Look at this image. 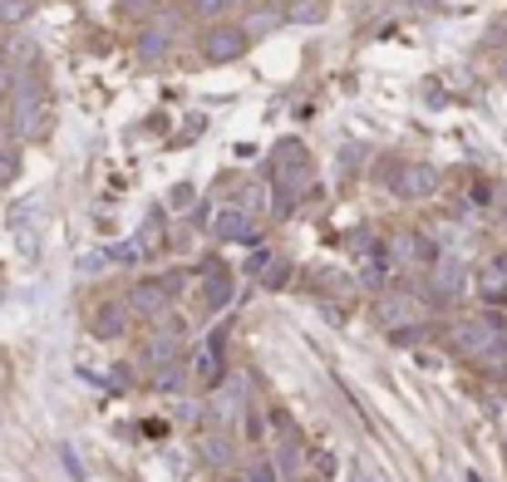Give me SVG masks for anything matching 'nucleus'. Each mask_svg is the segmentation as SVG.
<instances>
[{
	"mask_svg": "<svg viewBox=\"0 0 507 482\" xmlns=\"http://www.w3.org/2000/svg\"><path fill=\"white\" fill-rule=\"evenodd\" d=\"M498 340H507L498 316H468V320L453 330V345L463 349V355H482V349H492Z\"/></svg>",
	"mask_w": 507,
	"mask_h": 482,
	"instance_id": "1",
	"label": "nucleus"
},
{
	"mask_svg": "<svg viewBox=\"0 0 507 482\" xmlns=\"http://www.w3.org/2000/svg\"><path fill=\"white\" fill-rule=\"evenodd\" d=\"M222 345H227V335L217 330V335H208V345L198 349V359H192V379H198V384H217V379H222Z\"/></svg>",
	"mask_w": 507,
	"mask_h": 482,
	"instance_id": "2",
	"label": "nucleus"
},
{
	"mask_svg": "<svg viewBox=\"0 0 507 482\" xmlns=\"http://www.w3.org/2000/svg\"><path fill=\"white\" fill-rule=\"evenodd\" d=\"M429 286H433V296H439V300H458V296H463V286H468V271L458 266V261H439L433 276H429Z\"/></svg>",
	"mask_w": 507,
	"mask_h": 482,
	"instance_id": "3",
	"label": "nucleus"
},
{
	"mask_svg": "<svg viewBox=\"0 0 507 482\" xmlns=\"http://www.w3.org/2000/svg\"><path fill=\"white\" fill-rule=\"evenodd\" d=\"M400 197H429L433 187H439V173L433 167H424V163H409V167H400Z\"/></svg>",
	"mask_w": 507,
	"mask_h": 482,
	"instance_id": "4",
	"label": "nucleus"
},
{
	"mask_svg": "<svg viewBox=\"0 0 507 482\" xmlns=\"http://www.w3.org/2000/svg\"><path fill=\"white\" fill-rule=\"evenodd\" d=\"M241 50H247V30H212L208 40H202V55L217 59V65H222V59H237Z\"/></svg>",
	"mask_w": 507,
	"mask_h": 482,
	"instance_id": "5",
	"label": "nucleus"
},
{
	"mask_svg": "<svg viewBox=\"0 0 507 482\" xmlns=\"http://www.w3.org/2000/svg\"><path fill=\"white\" fill-rule=\"evenodd\" d=\"M217 236H227V241H251V216L241 212V207H222L217 212V226H212Z\"/></svg>",
	"mask_w": 507,
	"mask_h": 482,
	"instance_id": "6",
	"label": "nucleus"
},
{
	"mask_svg": "<svg viewBox=\"0 0 507 482\" xmlns=\"http://www.w3.org/2000/svg\"><path fill=\"white\" fill-rule=\"evenodd\" d=\"M202 300H208V310H222L227 300H232V276H227V271H208V281H202Z\"/></svg>",
	"mask_w": 507,
	"mask_h": 482,
	"instance_id": "7",
	"label": "nucleus"
},
{
	"mask_svg": "<svg viewBox=\"0 0 507 482\" xmlns=\"http://www.w3.org/2000/svg\"><path fill=\"white\" fill-rule=\"evenodd\" d=\"M380 316H384V325H394V330H404V325L414 320V300H409V296H390V300H384V306H380Z\"/></svg>",
	"mask_w": 507,
	"mask_h": 482,
	"instance_id": "8",
	"label": "nucleus"
},
{
	"mask_svg": "<svg viewBox=\"0 0 507 482\" xmlns=\"http://www.w3.org/2000/svg\"><path fill=\"white\" fill-rule=\"evenodd\" d=\"M300 163H306V158H300V143H281V148H276V163H271V173L286 183V177H296V173H300Z\"/></svg>",
	"mask_w": 507,
	"mask_h": 482,
	"instance_id": "9",
	"label": "nucleus"
},
{
	"mask_svg": "<svg viewBox=\"0 0 507 482\" xmlns=\"http://www.w3.org/2000/svg\"><path fill=\"white\" fill-rule=\"evenodd\" d=\"M143 365H148V369H167V365H173V340H153V349L143 355Z\"/></svg>",
	"mask_w": 507,
	"mask_h": 482,
	"instance_id": "10",
	"label": "nucleus"
},
{
	"mask_svg": "<svg viewBox=\"0 0 507 482\" xmlns=\"http://www.w3.org/2000/svg\"><path fill=\"white\" fill-rule=\"evenodd\" d=\"M134 306L143 310V316H153V310L163 306V291H158V286H138V291H134Z\"/></svg>",
	"mask_w": 507,
	"mask_h": 482,
	"instance_id": "11",
	"label": "nucleus"
},
{
	"mask_svg": "<svg viewBox=\"0 0 507 482\" xmlns=\"http://www.w3.org/2000/svg\"><path fill=\"white\" fill-rule=\"evenodd\" d=\"M94 330H99V335H118V330H124V316L108 306V310H99V316H94Z\"/></svg>",
	"mask_w": 507,
	"mask_h": 482,
	"instance_id": "12",
	"label": "nucleus"
},
{
	"mask_svg": "<svg viewBox=\"0 0 507 482\" xmlns=\"http://www.w3.org/2000/svg\"><path fill=\"white\" fill-rule=\"evenodd\" d=\"M247 482H276V467H271V457H257V463L247 467Z\"/></svg>",
	"mask_w": 507,
	"mask_h": 482,
	"instance_id": "13",
	"label": "nucleus"
},
{
	"mask_svg": "<svg viewBox=\"0 0 507 482\" xmlns=\"http://www.w3.org/2000/svg\"><path fill=\"white\" fill-rule=\"evenodd\" d=\"M498 286H507V261H492L488 276H482V291H498Z\"/></svg>",
	"mask_w": 507,
	"mask_h": 482,
	"instance_id": "14",
	"label": "nucleus"
},
{
	"mask_svg": "<svg viewBox=\"0 0 507 482\" xmlns=\"http://www.w3.org/2000/svg\"><path fill=\"white\" fill-rule=\"evenodd\" d=\"M163 40H167V35H163V30H153V35H143V45H138V50L148 55V59H158V55H163Z\"/></svg>",
	"mask_w": 507,
	"mask_h": 482,
	"instance_id": "15",
	"label": "nucleus"
},
{
	"mask_svg": "<svg viewBox=\"0 0 507 482\" xmlns=\"http://www.w3.org/2000/svg\"><path fill=\"white\" fill-rule=\"evenodd\" d=\"M192 10H198V15H222L227 5H232V0H188Z\"/></svg>",
	"mask_w": 507,
	"mask_h": 482,
	"instance_id": "16",
	"label": "nucleus"
},
{
	"mask_svg": "<svg viewBox=\"0 0 507 482\" xmlns=\"http://www.w3.org/2000/svg\"><path fill=\"white\" fill-rule=\"evenodd\" d=\"M15 177V153H0V183H10Z\"/></svg>",
	"mask_w": 507,
	"mask_h": 482,
	"instance_id": "17",
	"label": "nucleus"
},
{
	"mask_svg": "<svg viewBox=\"0 0 507 482\" xmlns=\"http://www.w3.org/2000/svg\"><path fill=\"white\" fill-rule=\"evenodd\" d=\"M108 261H138V246H114V251H108Z\"/></svg>",
	"mask_w": 507,
	"mask_h": 482,
	"instance_id": "18",
	"label": "nucleus"
},
{
	"mask_svg": "<svg viewBox=\"0 0 507 482\" xmlns=\"http://www.w3.org/2000/svg\"><path fill=\"white\" fill-rule=\"evenodd\" d=\"M271 25H276V15H251L247 30H271Z\"/></svg>",
	"mask_w": 507,
	"mask_h": 482,
	"instance_id": "19",
	"label": "nucleus"
},
{
	"mask_svg": "<svg viewBox=\"0 0 507 482\" xmlns=\"http://www.w3.org/2000/svg\"><path fill=\"white\" fill-rule=\"evenodd\" d=\"M502 79H507V55H502Z\"/></svg>",
	"mask_w": 507,
	"mask_h": 482,
	"instance_id": "20",
	"label": "nucleus"
}]
</instances>
